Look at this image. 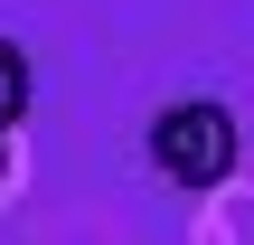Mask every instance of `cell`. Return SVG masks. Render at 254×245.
Masks as SVG:
<instances>
[{"mask_svg":"<svg viewBox=\"0 0 254 245\" xmlns=\"http://www.w3.org/2000/svg\"><path fill=\"white\" fill-rule=\"evenodd\" d=\"M0 189H9V132H0Z\"/></svg>","mask_w":254,"mask_h":245,"instance_id":"3","label":"cell"},{"mask_svg":"<svg viewBox=\"0 0 254 245\" xmlns=\"http://www.w3.org/2000/svg\"><path fill=\"white\" fill-rule=\"evenodd\" d=\"M28 94H38L28 47H19V38H0V132H9V142H19V123H28Z\"/></svg>","mask_w":254,"mask_h":245,"instance_id":"2","label":"cell"},{"mask_svg":"<svg viewBox=\"0 0 254 245\" xmlns=\"http://www.w3.org/2000/svg\"><path fill=\"white\" fill-rule=\"evenodd\" d=\"M141 151H151V170H160L170 189L207 198V189H226V179L245 170V123H236L217 94H189V104H160V113H151Z\"/></svg>","mask_w":254,"mask_h":245,"instance_id":"1","label":"cell"}]
</instances>
